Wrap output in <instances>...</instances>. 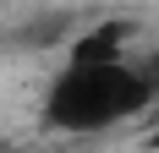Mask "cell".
Wrapping results in <instances>:
<instances>
[{
  "label": "cell",
  "instance_id": "2",
  "mask_svg": "<svg viewBox=\"0 0 159 153\" xmlns=\"http://www.w3.org/2000/svg\"><path fill=\"white\" fill-rule=\"evenodd\" d=\"M126 55V22H99L88 38L71 44V60H121Z\"/></svg>",
  "mask_w": 159,
  "mask_h": 153
},
{
  "label": "cell",
  "instance_id": "1",
  "mask_svg": "<svg viewBox=\"0 0 159 153\" xmlns=\"http://www.w3.org/2000/svg\"><path fill=\"white\" fill-rule=\"evenodd\" d=\"M148 71L137 60H66L44 93V126L61 137H93L148 115Z\"/></svg>",
  "mask_w": 159,
  "mask_h": 153
},
{
  "label": "cell",
  "instance_id": "3",
  "mask_svg": "<svg viewBox=\"0 0 159 153\" xmlns=\"http://www.w3.org/2000/svg\"><path fill=\"white\" fill-rule=\"evenodd\" d=\"M143 71H148V93H154V98H148V115L159 120V55H154V60H143Z\"/></svg>",
  "mask_w": 159,
  "mask_h": 153
}]
</instances>
